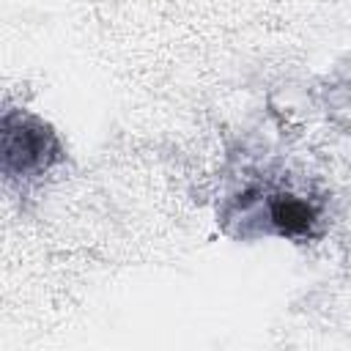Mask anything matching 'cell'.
Wrapping results in <instances>:
<instances>
[{
    "label": "cell",
    "instance_id": "obj_2",
    "mask_svg": "<svg viewBox=\"0 0 351 351\" xmlns=\"http://www.w3.org/2000/svg\"><path fill=\"white\" fill-rule=\"evenodd\" d=\"M269 214H271V222L280 228V233H288V236H302L315 222L313 206H307L293 195H280L277 200H271Z\"/></svg>",
    "mask_w": 351,
    "mask_h": 351
},
{
    "label": "cell",
    "instance_id": "obj_1",
    "mask_svg": "<svg viewBox=\"0 0 351 351\" xmlns=\"http://www.w3.org/2000/svg\"><path fill=\"white\" fill-rule=\"evenodd\" d=\"M60 148L55 134L25 115H5L3 121V170L8 178L36 176L58 162Z\"/></svg>",
    "mask_w": 351,
    "mask_h": 351
}]
</instances>
